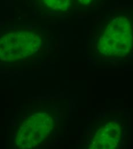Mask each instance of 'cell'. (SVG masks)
<instances>
[{
  "mask_svg": "<svg viewBox=\"0 0 133 149\" xmlns=\"http://www.w3.org/2000/svg\"><path fill=\"white\" fill-rule=\"evenodd\" d=\"M130 26L123 18H118L109 26L102 37L103 51L110 52V55H121L127 51L130 43Z\"/></svg>",
  "mask_w": 133,
  "mask_h": 149,
  "instance_id": "6da1fadb",
  "label": "cell"
},
{
  "mask_svg": "<svg viewBox=\"0 0 133 149\" xmlns=\"http://www.w3.org/2000/svg\"><path fill=\"white\" fill-rule=\"evenodd\" d=\"M2 56L17 58L26 56L36 49L37 37L31 33H18L8 35L2 40Z\"/></svg>",
  "mask_w": 133,
  "mask_h": 149,
  "instance_id": "7a4b0ae2",
  "label": "cell"
},
{
  "mask_svg": "<svg viewBox=\"0 0 133 149\" xmlns=\"http://www.w3.org/2000/svg\"><path fill=\"white\" fill-rule=\"evenodd\" d=\"M45 7L56 10H64L70 5V0H40Z\"/></svg>",
  "mask_w": 133,
  "mask_h": 149,
  "instance_id": "3957f363",
  "label": "cell"
},
{
  "mask_svg": "<svg viewBox=\"0 0 133 149\" xmlns=\"http://www.w3.org/2000/svg\"><path fill=\"white\" fill-rule=\"evenodd\" d=\"M93 0H79V1L83 4V5H87V4H88L90 2H91Z\"/></svg>",
  "mask_w": 133,
  "mask_h": 149,
  "instance_id": "277c9868",
  "label": "cell"
}]
</instances>
